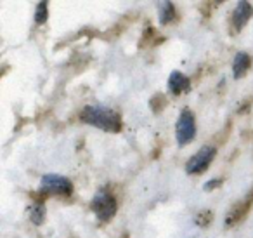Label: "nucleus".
I'll use <instances>...</instances> for the list:
<instances>
[{
  "mask_svg": "<svg viewBox=\"0 0 253 238\" xmlns=\"http://www.w3.org/2000/svg\"><path fill=\"white\" fill-rule=\"evenodd\" d=\"M82 120L88 125H94L106 132H118L122 129V119L111 108H106L101 105L85 106L82 112Z\"/></svg>",
  "mask_w": 253,
  "mask_h": 238,
  "instance_id": "f257e3e1",
  "label": "nucleus"
},
{
  "mask_svg": "<svg viewBox=\"0 0 253 238\" xmlns=\"http://www.w3.org/2000/svg\"><path fill=\"white\" fill-rule=\"evenodd\" d=\"M175 136H177V143L180 146H186L196 136V120L194 115L191 113V110H182L177 119V129H175Z\"/></svg>",
  "mask_w": 253,
  "mask_h": 238,
  "instance_id": "f03ea898",
  "label": "nucleus"
},
{
  "mask_svg": "<svg viewBox=\"0 0 253 238\" xmlns=\"http://www.w3.org/2000/svg\"><path fill=\"white\" fill-rule=\"evenodd\" d=\"M92 210H94V214L97 216L99 221H102V223L109 221L116 214L115 196L104 191L97 193V195L94 196V200H92Z\"/></svg>",
  "mask_w": 253,
  "mask_h": 238,
  "instance_id": "7ed1b4c3",
  "label": "nucleus"
},
{
  "mask_svg": "<svg viewBox=\"0 0 253 238\" xmlns=\"http://www.w3.org/2000/svg\"><path fill=\"white\" fill-rule=\"evenodd\" d=\"M215 153H217V150L213 146L200 148L198 153H194V157H191L186 164V172L187 174H200V172L207 171V167L215 158Z\"/></svg>",
  "mask_w": 253,
  "mask_h": 238,
  "instance_id": "20e7f679",
  "label": "nucleus"
},
{
  "mask_svg": "<svg viewBox=\"0 0 253 238\" xmlns=\"http://www.w3.org/2000/svg\"><path fill=\"white\" fill-rule=\"evenodd\" d=\"M40 189L47 193H57V195H71L73 191V184H71L70 179L63 178V176L57 174H47L40 181Z\"/></svg>",
  "mask_w": 253,
  "mask_h": 238,
  "instance_id": "39448f33",
  "label": "nucleus"
},
{
  "mask_svg": "<svg viewBox=\"0 0 253 238\" xmlns=\"http://www.w3.org/2000/svg\"><path fill=\"white\" fill-rule=\"evenodd\" d=\"M169 89L175 96L182 94L184 91L189 89V78L184 73H180V71H172V75L169 78Z\"/></svg>",
  "mask_w": 253,
  "mask_h": 238,
  "instance_id": "423d86ee",
  "label": "nucleus"
},
{
  "mask_svg": "<svg viewBox=\"0 0 253 238\" xmlns=\"http://www.w3.org/2000/svg\"><path fill=\"white\" fill-rule=\"evenodd\" d=\"M252 12H253V7L248 4V2H239L236 5V11H234V25L238 30H241L243 26L246 25L250 18H252Z\"/></svg>",
  "mask_w": 253,
  "mask_h": 238,
  "instance_id": "0eeeda50",
  "label": "nucleus"
},
{
  "mask_svg": "<svg viewBox=\"0 0 253 238\" xmlns=\"http://www.w3.org/2000/svg\"><path fill=\"white\" fill-rule=\"evenodd\" d=\"M252 60H250V54L246 53H238L234 58V64H232V70H234V78H241L246 75Z\"/></svg>",
  "mask_w": 253,
  "mask_h": 238,
  "instance_id": "6e6552de",
  "label": "nucleus"
},
{
  "mask_svg": "<svg viewBox=\"0 0 253 238\" xmlns=\"http://www.w3.org/2000/svg\"><path fill=\"white\" fill-rule=\"evenodd\" d=\"M160 23L162 25H169L173 18H175V7L172 2H162L160 4Z\"/></svg>",
  "mask_w": 253,
  "mask_h": 238,
  "instance_id": "1a4fd4ad",
  "label": "nucleus"
},
{
  "mask_svg": "<svg viewBox=\"0 0 253 238\" xmlns=\"http://www.w3.org/2000/svg\"><path fill=\"white\" fill-rule=\"evenodd\" d=\"M49 18V4L47 2H40L37 5V11H35V23L37 25H43Z\"/></svg>",
  "mask_w": 253,
  "mask_h": 238,
  "instance_id": "9d476101",
  "label": "nucleus"
},
{
  "mask_svg": "<svg viewBox=\"0 0 253 238\" xmlns=\"http://www.w3.org/2000/svg\"><path fill=\"white\" fill-rule=\"evenodd\" d=\"M30 217L35 224H42L43 217H45V207L43 203H35V205L30 209Z\"/></svg>",
  "mask_w": 253,
  "mask_h": 238,
  "instance_id": "9b49d317",
  "label": "nucleus"
},
{
  "mask_svg": "<svg viewBox=\"0 0 253 238\" xmlns=\"http://www.w3.org/2000/svg\"><path fill=\"white\" fill-rule=\"evenodd\" d=\"M218 184H222V181L220 179H211V182H207V184H205V189H213V188H217Z\"/></svg>",
  "mask_w": 253,
  "mask_h": 238,
  "instance_id": "f8f14e48",
  "label": "nucleus"
}]
</instances>
